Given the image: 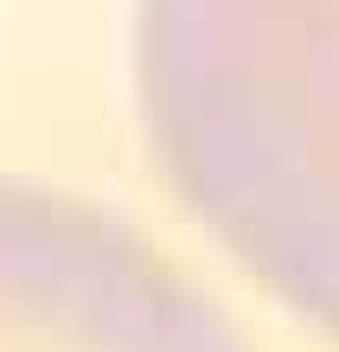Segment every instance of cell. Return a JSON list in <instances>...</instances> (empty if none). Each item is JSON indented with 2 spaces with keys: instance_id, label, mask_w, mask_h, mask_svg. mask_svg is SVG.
<instances>
[{
  "instance_id": "1",
  "label": "cell",
  "mask_w": 339,
  "mask_h": 352,
  "mask_svg": "<svg viewBox=\"0 0 339 352\" xmlns=\"http://www.w3.org/2000/svg\"><path fill=\"white\" fill-rule=\"evenodd\" d=\"M141 102L173 192L339 340V0H141Z\"/></svg>"
},
{
  "instance_id": "2",
  "label": "cell",
  "mask_w": 339,
  "mask_h": 352,
  "mask_svg": "<svg viewBox=\"0 0 339 352\" xmlns=\"http://www.w3.org/2000/svg\"><path fill=\"white\" fill-rule=\"evenodd\" d=\"M0 352H250L96 205L0 186Z\"/></svg>"
}]
</instances>
